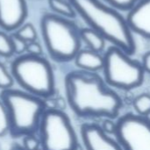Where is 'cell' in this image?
<instances>
[{"label":"cell","instance_id":"cell-1","mask_svg":"<svg viewBox=\"0 0 150 150\" xmlns=\"http://www.w3.org/2000/svg\"><path fill=\"white\" fill-rule=\"evenodd\" d=\"M95 72L75 70L65 79L67 102L79 117L115 119L123 106L122 98Z\"/></svg>","mask_w":150,"mask_h":150},{"label":"cell","instance_id":"cell-2","mask_svg":"<svg viewBox=\"0 0 150 150\" xmlns=\"http://www.w3.org/2000/svg\"><path fill=\"white\" fill-rule=\"evenodd\" d=\"M76 13L101 34L105 40L132 55L136 50L133 32L127 20L117 9L105 4L101 0H69Z\"/></svg>","mask_w":150,"mask_h":150},{"label":"cell","instance_id":"cell-3","mask_svg":"<svg viewBox=\"0 0 150 150\" xmlns=\"http://www.w3.org/2000/svg\"><path fill=\"white\" fill-rule=\"evenodd\" d=\"M10 120V134L13 137L34 134L47 109L42 98L19 90L6 89L1 92Z\"/></svg>","mask_w":150,"mask_h":150},{"label":"cell","instance_id":"cell-4","mask_svg":"<svg viewBox=\"0 0 150 150\" xmlns=\"http://www.w3.org/2000/svg\"><path fill=\"white\" fill-rule=\"evenodd\" d=\"M41 29L45 46L53 60L69 62L80 51V30L68 18L46 13L41 19Z\"/></svg>","mask_w":150,"mask_h":150},{"label":"cell","instance_id":"cell-5","mask_svg":"<svg viewBox=\"0 0 150 150\" xmlns=\"http://www.w3.org/2000/svg\"><path fill=\"white\" fill-rule=\"evenodd\" d=\"M11 74L28 93L41 98L55 94V77L51 65L41 55L23 54L11 63Z\"/></svg>","mask_w":150,"mask_h":150},{"label":"cell","instance_id":"cell-6","mask_svg":"<svg viewBox=\"0 0 150 150\" xmlns=\"http://www.w3.org/2000/svg\"><path fill=\"white\" fill-rule=\"evenodd\" d=\"M103 59L104 78L110 86L129 91L142 84L145 73L142 64L119 47H110Z\"/></svg>","mask_w":150,"mask_h":150},{"label":"cell","instance_id":"cell-7","mask_svg":"<svg viewBox=\"0 0 150 150\" xmlns=\"http://www.w3.org/2000/svg\"><path fill=\"white\" fill-rule=\"evenodd\" d=\"M38 130L43 150H77L79 148L77 134L71 120L60 110L46 109Z\"/></svg>","mask_w":150,"mask_h":150},{"label":"cell","instance_id":"cell-8","mask_svg":"<svg viewBox=\"0 0 150 150\" xmlns=\"http://www.w3.org/2000/svg\"><path fill=\"white\" fill-rule=\"evenodd\" d=\"M114 135L123 150H150V120L126 113L118 120Z\"/></svg>","mask_w":150,"mask_h":150},{"label":"cell","instance_id":"cell-9","mask_svg":"<svg viewBox=\"0 0 150 150\" xmlns=\"http://www.w3.org/2000/svg\"><path fill=\"white\" fill-rule=\"evenodd\" d=\"M80 135L86 150H123L117 140L110 137L96 124H83Z\"/></svg>","mask_w":150,"mask_h":150},{"label":"cell","instance_id":"cell-10","mask_svg":"<svg viewBox=\"0 0 150 150\" xmlns=\"http://www.w3.org/2000/svg\"><path fill=\"white\" fill-rule=\"evenodd\" d=\"M27 17L26 0H0V27L5 31L18 29Z\"/></svg>","mask_w":150,"mask_h":150},{"label":"cell","instance_id":"cell-11","mask_svg":"<svg viewBox=\"0 0 150 150\" xmlns=\"http://www.w3.org/2000/svg\"><path fill=\"white\" fill-rule=\"evenodd\" d=\"M127 23L132 32L150 39V0H141L130 11Z\"/></svg>","mask_w":150,"mask_h":150},{"label":"cell","instance_id":"cell-12","mask_svg":"<svg viewBox=\"0 0 150 150\" xmlns=\"http://www.w3.org/2000/svg\"><path fill=\"white\" fill-rule=\"evenodd\" d=\"M74 60L76 66L81 70L96 72L103 69V56L90 49L80 50Z\"/></svg>","mask_w":150,"mask_h":150},{"label":"cell","instance_id":"cell-13","mask_svg":"<svg viewBox=\"0 0 150 150\" xmlns=\"http://www.w3.org/2000/svg\"><path fill=\"white\" fill-rule=\"evenodd\" d=\"M81 40L87 44L90 50L100 53L105 47V39L91 28L80 29Z\"/></svg>","mask_w":150,"mask_h":150},{"label":"cell","instance_id":"cell-14","mask_svg":"<svg viewBox=\"0 0 150 150\" xmlns=\"http://www.w3.org/2000/svg\"><path fill=\"white\" fill-rule=\"evenodd\" d=\"M50 8L58 15L72 18L76 16V11L69 0H49Z\"/></svg>","mask_w":150,"mask_h":150},{"label":"cell","instance_id":"cell-15","mask_svg":"<svg viewBox=\"0 0 150 150\" xmlns=\"http://www.w3.org/2000/svg\"><path fill=\"white\" fill-rule=\"evenodd\" d=\"M133 106L138 115L147 117L150 113V94L142 93L133 101Z\"/></svg>","mask_w":150,"mask_h":150},{"label":"cell","instance_id":"cell-16","mask_svg":"<svg viewBox=\"0 0 150 150\" xmlns=\"http://www.w3.org/2000/svg\"><path fill=\"white\" fill-rule=\"evenodd\" d=\"M14 33L27 43L35 41L37 38V33L35 31V28L31 24H26L21 25Z\"/></svg>","mask_w":150,"mask_h":150},{"label":"cell","instance_id":"cell-17","mask_svg":"<svg viewBox=\"0 0 150 150\" xmlns=\"http://www.w3.org/2000/svg\"><path fill=\"white\" fill-rule=\"evenodd\" d=\"M14 54V49L11 42V36L0 32V55L9 57Z\"/></svg>","mask_w":150,"mask_h":150},{"label":"cell","instance_id":"cell-18","mask_svg":"<svg viewBox=\"0 0 150 150\" xmlns=\"http://www.w3.org/2000/svg\"><path fill=\"white\" fill-rule=\"evenodd\" d=\"M9 131H10V120H9L8 112L3 101L0 100V137L6 134L7 132Z\"/></svg>","mask_w":150,"mask_h":150},{"label":"cell","instance_id":"cell-19","mask_svg":"<svg viewBox=\"0 0 150 150\" xmlns=\"http://www.w3.org/2000/svg\"><path fill=\"white\" fill-rule=\"evenodd\" d=\"M110 6L121 11H130L141 0H103Z\"/></svg>","mask_w":150,"mask_h":150},{"label":"cell","instance_id":"cell-20","mask_svg":"<svg viewBox=\"0 0 150 150\" xmlns=\"http://www.w3.org/2000/svg\"><path fill=\"white\" fill-rule=\"evenodd\" d=\"M13 84V78L7 71L6 68L0 63V88L6 90L10 89Z\"/></svg>","mask_w":150,"mask_h":150},{"label":"cell","instance_id":"cell-21","mask_svg":"<svg viewBox=\"0 0 150 150\" xmlns=\"http://www.w3.org/2000/svg\"><path fill=\"white\" fill-rule=\"evenodd\" d=\"M41 142L34 135L25 136L23 139V149L25 150H37L40 149Z\"/></svg>","mask_w":150,"mask_h":150},{"label":"cell","instance_id":"cell-22","mask_svg":"<svg viewBox=\"0 0 150 150\" xmlns=\"http://www.w3.org/2000/svg\"><path fill=\"white\" fill-rule=\"evenodd\" d=\"M11 39L14 53L19 54H22L25 51H27V42H26L25 40H23L22 39L18 37L15 33H12L11 35Z\"/></svg>","mask_w":150,"mask_h":150},{"label":"cell","instance_id":"cell-23","mask_svg":"<svg viewBox=\"0 0 150 150\" xmlns=\"http://www.w3.org/2000/svg\"><path fill=\"white\" fill-rule=\"evenodd\" d=\"M27 52L28 54L41 55L42 54V47L39 43H37L36 41H33V42L27 43Z\"/></svg>","mask_w":150,"mask_h":150},{"label":"cell","instance_id":"cell-24","mask_svg":"<svg viewBox=\"0 0 150 150\" xmlns=\"http://www.w3.org/2000/svg\"><path fill=\"white\" fill-rule=\"evenodd\" d=\"M102 127L105 133L114 134L116 132V128H117V122H114L112 119H106L103 121Z\"/></svg>","mask_w":150,"mask_h":150},{"label":"cell","instance_id":"cell-25","mask_svg":"<svg viewBox=\"0 0 150 150\" xmlns=\"http://www.w3.org/2000/svg\"><path fill=\"white\" fill-rule=\"evenodd\" d=\"M141 64L144 69V71L150 74V52H148L144 54Z\"/></svg>","mask_w":150,"mask_h":150},{"label":"cell","instance_id":"cell-26","mask_svg":"<svg viewBox=\"0 0 150 150\" xmlns=\"http://www.w3.org/2000/svg\"><path fill=\"white\" fill-rule=\"evenodd\" d=\"M12 150H25L22 147H19V146H15L13 149H12Z\"/></svg>","mask_w":150,"mask_h":150},{"label":"cell","instance_id":"cell-27","mask_svg":"<svg viewBox=\"0 0 150 150\" xmlns=\"http://www.w3.org/2000/svg\"><path fill=\"white\" fill-rule=\"evenodd\" d=\"M37 150H43L42 149H37Z\"/></svg>","mask_w":150,"mask_h":150}]
</instances>
